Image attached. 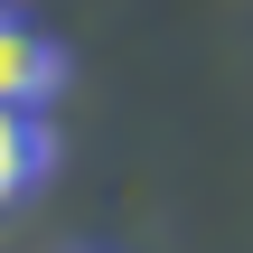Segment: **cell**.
<instances>
[{
    "label": "cell",
    "mask_w": 253,
    "mask_h": 253,
    "mask_svg": "<svg viewBox=\"0 0 253 253\" xmlns=\"http://www.w3.org/2000/svg\"><path fill=\"white\" fill-rule=\"evenodd\" d=\"M56 84H66V47H56L47 28H28V19H9V9H0V103L38 113Z\"/></svg>",
    "instance_id": "obj_1"
},
{
    "label": "cell",
    "mask_w": 253,
    "mask_h": 253,
    "mask_svg": "<svg viewBox=\"0 0 253 253\" xmlns=\"http://www.w3.org/2000/svg\"><path fill=\"white\" fill-rule=\"evenodd\" d=\"M38 178H47V122L19 113V103H0V207H19Z\"/></svg>",
    "instance_id": "obj_2"
}]
</instances>
